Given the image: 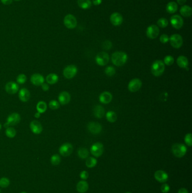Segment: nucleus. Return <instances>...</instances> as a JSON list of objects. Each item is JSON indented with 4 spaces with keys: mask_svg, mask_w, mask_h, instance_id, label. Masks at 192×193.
<instances>
[{
    "mask_svg": "<svg viewBox=\"0 0 192 193\" xmlns=\"http://www.w3.org/2000/svg\"><path fill=\"white\" fill-rule=\"evenodd\" d=\"M177 64L180 68H185L186 70H189L188 59L185 56H183V55L179 56L177 59Z\"/></svg>",
    "mask_w": 192,
    "mask_h": 193,
    "instance_id": "nucleus-22",
    "label": "nucleus"
},
{
    "mask_svg": "<svg viewBox=\"0 0 192 193\" xmlns=\"http://www.w3.org/2000/svg\"><path fill=\"white\" fill-rule=\"evenodd\" d=\"M31 96L29 91L26 88H23L19 92V98L20 99L24 102H26L29 101Z\"/></svg>",
    "mask_w": 192,
    "mask_h": 193,
    "instance_id": "nucleus-23",
    "label": "nucleus"
},
{
    "mask_svg": "<svg viewBox=\"0 0 192 193\" xmlns=\"http://www.w3.org/2000/svg\"><path fill=\"white\" fill-rule=\"evenodd\" d=\"M171 24L175 29H180L184 24V20L179 15H174L171 18Z\"/></svg>",
    "mask_w": 192,
    "mask_h": 193,
    "instance_id": "nucleus-12",
    "label": "nucleus"
},
{
    "mask_svg": "<svg viewBox=\"0 0 192 193\" xmlns=\"http://www.w3.org/2000/svg\"><path fill=\"white\" fill-rule=\"evenodd\" d=\"M73 148L69 143H65L59 148V153L63 156H68L72 153Z\"/></svg>",
    "mask_w": 192,
    "mask_h": 193,
    "instance_id": "nucleus-13",
    "label": "nucleus"
},
{
    "mask_svg": "<svg viewBox=\"0 0 192 193\" xmlns=\"http://www.w3.org/2000/svg\"><path fill=\"white\" fill-rule=\"evenodd\" d=\"M178 193H189L188 191L186 189V188H181L179 189Z\"/></svg>",
    "mask_w": 192,
    "mask_h": 193,
    "instance_id": "nucleus-50",
    "label": "nucleus"
},
{
    "mask_svg": "<svg viewBox=\"0 0 192 193\" xmlns=\"http://www.w3.org/2000/svg\"><path fill=\"white\" fill-rule=\"evenodd\" d=\"M165 70V65L160 60L154 61L151 67V71L155 76H160L163 74Z\"/></svg>",
    "mask_w": 192,
    "mask_h": 193,
    "instance_id": "nucleus-2",
    "label": "nucleus"
},
{
    "mask_svg": "<svg viewBox=\"0 0 192 193\" xmlns=\"http://www.w3.org/2000/svg\"><path fill=\"white\" fill-rule=\"evenodd\" d=\"M89 189V184L85 181H80L77 185V191L80 193H86Z\"/></svg>",
    "mask_w": 192,
    "mask_h": 193,
    "instance_id": "nucleus-24",
    "label": "nucleus"
},
{
    "mask_svg": "<svg viewBox=\"0 0 192 193\" xmlns=\"http://www.w3.org/2000/svg\"><path fill=\"white\" fill-rule=\"evenodd\" d=\"M87 127L90 132L94 135L99 134L102 130V125L98 122H90Z\"/></svg>",
    "mask_w": 192,
    "mask_h": 193,
    "instance_id": "nucleus-15",
    "label": "nucleus"
},
{
    "mask_svg": "<svg viewBox=\"0 0 192 193\" xmlns=\"http://www.w3.org/2000/svg\"><path fill=\"white\" fill-rule=\"evenodd\" d=\"M142 86V82L139 78H135L131 80L128 83V89L131 92L135 93L138 91L141 88Z\"/></svg>",
    "mask_w": 192,
    "mask_h": 193,
    "instance_id": "nucleus-10",
    "label": "nucleus"
},
{
    "mask_svg": "<svg viewBox=\"0 0 192 193\" xmlns=\"http://www.w3.org/2000/svg\"><path fill=\"white\" fill-rule=\"evenodd\" d=\"M170 44L173 48L175 49H179L181 47L183 44V40L179 34H173L169 39Z\"/></svg>",
    "mask_w": 192,
    "mask_h": 193,
    "instance_id": "nucleus-6",
    "label": "nucleus"
},
{
    "mask_svg": "<svg viewBox=\"0 0 192 193\" xmlns=\"http://www.w3.org/2000/svg\"><path fill=\"white\" fill-rule=\"evenodd\" d=\"M36 109L40 114L44 113L47 109V104L44 101H39L37 104Z\"/></svg>",
    "mask_w": 192,
    "mask_h": 193,
    "instance_id": "nucleus-32",
    "label": "nucleus"
},
{
    "mask_svg": "<svg viewBox=\"0 0 192 193\" xmlns=\"http://www.w3.org/2000/svg\"><path fill=\"white\" fill-rule=\"evenodd\" d=\"M102 47L105 50H109L112 47V43L109 40L105 41L102 44Z\"/></svg>",
    "mask_w": 192,
    "mask_h": 193,
    "instance_id": "nucleus-44",
    "label": "nucleus"
},
{
    "mask_svg": "<svg viewBox=\"0 0 192 193\" xmlns=\"http://www.w3.org/2000/svg\"><path fill=\"white\" fill-rule=\"evenodd\" d=\"M26 193V192H22V193Z\"/></svg>",
    "mask_w": 192,
    "mask_h": 193,
    "instance_id": "nucleus-54",
    "label": "nucleus"
},
{
    "mask_svg": "<svg viewBox=\"0 0 192 193\" xmlns=\"http://www.w3.org/2000/svg\"><path fill=\"white\" fill-rule=\"evenodd\" d=\"M15 1H20V0H15Z\"/></svg>",
    "mask_w": 192,
    "mask_h": 193,
    "instance_id": "nucleus-56",
    "label": "nucleus"
},
{
    "mask_svg": "<svg viewBox=\"0 0 192 193\" xmlns=\"http://www.w3.org/2000/svg\"><path fill=\"white\" fill-rule=\"evenodd\" d=\"M128 55L123 52H116L112 55V62L117 67H121L125 64L128 60Z\"/></svg>",
    "mask_w": 192,
    "mask_h": 193,
    "instance_id": "nucleus-1",
    "label": "nucleus"
},
{
    "mask_svg": "<svg viewBox=\"0 0 192 193\" xmlns=\"http://www.w3.org/2000/svg\"><path fill=\"white\" fill-rule=\"evenodd\" d=\"M112 100V95L109 91H104L99 96V101L104 104L110 103Z\"/></svg>",
    "mask_w": 192,
    "mask_h": 193,
    "instance_id": "nucleus-21",
    "label": "nucleus"
},
{
    "mask_svg": "<svg viewBox=\"0 0 192 193\" xmlns=\"http://www.w3.org/2000/svg\"><path fill=\"white\" fill-rule=\"evenodd\" d=\"M96 62L97 64L100 66H104L109 62V55L105 52H100L96 55Z\"/></svg>",
    "mask_w": 192,
    "mask_h": 193,
    "instance_id": "nucleus-7",
    "label": "nucleus"
},
{
    "mask_svg": "<svg viewBox=\"0 0 192 193\" xmlns=\"http://www.w3.org/2000/svg\"><path fill=\"white\" fill-rule=\"evenodd\" d=\"M20 121V116L18 113H13L8 116L7 122L4 124V127L8 128L9 126H14L18 124Z\"/></svg>",
    "mask_w": 192,
    "mask_h": 193,
    "instance_id": "nucleus-5",
    "label": "nucleus"
},
{
    "mask_svg": "<svg viewBox=\"0 0 192 193\" xmlns=\"http://www.w3.org/2000/svg\"><path fill=\"white\" fill-rule=\"evenodd\" d=\"M1 124H0V130H1Z\"/></svg>",
    "mask_w": 192,
    "mask_h": 193,
    "instance_id": "nucleus-53",
    "label": "nucleus"
},
{
    "mask_svg": "<svg viewBox=\"0 0 192 193\" xmlns=\"http://www.w3.org/2000/svg\"><path fill=\"white\" fill-rule=\"evenodd\" d=\"M5 133L9 138H14L16 134V132L15 129L12 127H8L6 130Z\"/></svg>",
    "mask_w": 192,
    "mask_h": 193,
    "instance_id": "nucleus-35",
    "label": "nucleus"
},
{
    "mask_svg": "<svg viewBox=\"0 0 192 193\" xmlns=\"http://www.w3.org/2000/svg\"><path fill=\"white\" fill-rule=\"evenodd\" d=\"M106 118L107 120L110 122H115L117 120V116L115 112L110 111H108L106 114Z\"/></svg>",
    "mask_w": 192,
    "mask_h": 193,
    "instance_id": "nucleus-31",
    "label": "nucleus"
},
{
    "mask_svg": "<svg viewBox=\"0 0 192 193\" xmlns=\"http://www.w3.org/2000/svg\"><path fill=\"white\" fill-rule=\"evenodd\" d=\"M78 155L81 159H86L88 158L89 155V152L88 150L86 148H80L78 150Z\"/></svg>",
    "mask_w": 192,
    "mask_h": 193,
    "instance_id": "nucleus-30",
    "label": "nucleus"
},
{
    "mask_svg": "<svg viewBox=\"0 0 192 193\" xmlns=\"http://www.w3.org/2000/svg\"><path fill=\"white\" fill-rule=\"evenodd\" d=\"M5 90L9 94H15L19 90V85L15 82L10 81L6 84Z\"/></svg>",
    "mask_w": 192,
    "mask_h": 193,
    "instance_id": "nucleus-16",
    "label": "nucleus"
},
{
    "mask_svg": "<svg viewBox=\"0 0 192 193\" xmlns=\"http://www.w3.org/2000/svg\"><path fill=\"white\" fill-rule=\"evenodd\" d=\"M184 141L186 142V144L188 146H192V134L191 133H188L186 135L184 138Z\"/></svg>",
    "mask_w": 192,
    "mask_h": 193,
    "instance_id": "nucleus-42",
    "label": "nucleus"
},
{
    "mask_svg": "<svg viewBox=\"0 0 192 193\" xmlns=\"http://www.w3.org/2000/svg\"><path fill=\"white\" fill-rule=\"evenodd\" d=\"M169 39H170V37H168V36L167 35L163 34L160 36V42H162V44H166L167 42H168L169 41Z\"/></svg>",
    "mask_w": 192,
    "mask_h": 193,
    "instance_id": "nucleus-43",
    "label": "nucleus"
},
{
    "mask_svg": "<svg viewBox=\"0 0 192 193\" xmlns=\"http://www.w3.org/2000/svg\"><path fill=\"white\" fill-rule=\"evenodd\" d=\"M58 99L60 104L63 105L67 104L71 101V95L67 91H62L59 94Z\"/></svg>",
    "mask_w": 192,
    "mask_h": 193,
    "instance_id": "nucleus-20",
    "label": "nucleus"
},
{
    "mask_svg": "<svg viewBox=\"0 0 192 193\" xmlns=\"http://www.w3.org/2000/svg\"><path fill=\"white\" fill-rule=\"evenodd\" d=\"M146 33L149 39H155L159 35L160 29L156 25H150L148 27Z\"/></svg>",
    "mask_w": 192,
    "mask_h": 193,
    "instance_id": "nucleus-11",
    "label": "nucleus"
},
{
    "mask_svg": "<svg viewBox=\"0 0 192 193\" xmlns=\"http://www.w3.org/2000/svg\"><path fill=\"white\" fill-rule=\"evenodd\" d=\"M49 107L52 109H57L59 108L60 105L58 101L55 100H52L49 104Z\"/></svg>",
    "mask_w": 192,
    "mask_h": 193,
    "instance_id": "nucleus-40",
    "label": "nucleus"
},
{
    "mask_svg": "<svg viewBox=\"0 0 192 193\" xmlns=\"http://www.w3.org/2000/svg\"><path fill=\"white\" fill-rule=\"evenodd\" d=\"M78 5L82 9H88L91 6L92 2L91 0H78Z\"/></svg>",
    "mask_w": 192,
    "mask_h": 193,
    "instance_id": "nucleus-28",
    "label": "nucleus"
},
{
    "mask_svg": "<svg viewBox=\"0 0 192 193\" xmlns=\"http://www.w3.org/2000/svg\"><path fill=\"white\" fill-rule=\"evenodd\" d=\"M180 13L184 17H190L192 14V9L191 7L188 5H184L180 10Z\"/></svg>",
    "mask_w": 192,
    "mask_h": 193,
    "instance_id": "nucleus-25",
    "label": "nucleus"
},
{
    "mask_svg": "<svg viewBox=\"0 0 192 193\" xmlns=\"http://www.w3.org/2000/svg\"><path fill=\"white\" fill-rule=\"evenodd\" d=\"M10 185V180L6 177H3L0 179V187H6Z\"/></svg>",
    "mask_w": 192,
    "mask_h": 193,
    "instance_id": "nucleus-39",
    "label": "nucleus"
},
{
    "mask_svg": "<svg viewBox=\"0 0 192 193\" xmlns=\"http://www.w3.org/2000/svg\"><path fill=\"white\" fill-rule=\"evenodd\" d=\"M105 73L107 75L109 76H113L115 73V68L112 66L107 67L105 70Z\"/></svg>",
    "mask_w": 192,
    "mask_h": 193,
    "instance_id": "nucleus-37",
    "label": "nucleus"
},
{
    "mask_svg": "<svg viewBox=\"0 0 192 193\" xmlns=\"http://www.w3.org/2000/svg\"><path fill=\"white\" fill-rule=\"evenodd\" d=\"M1 1L4 5H10L13 2V0H1Z\"/></svg>",
    "mask_w": 192,
    "mask_h": 193,
    "instance_id": "nucleus-47",
    "label": "nucleus"
},
{
    "mask_svg": "<svg viewBox=\"0 0 192 193\" xmlns=\"http://www.w3.org/2000/svg\"><path fill=\"white\" fill-rule=\"evenodd\" d=\"M154 178L160 182H165L168 178V174L162 170L157 171L154 174Z\"/></svg>",
    "mask_w": 192,
    "mask_h": 193,
    "instance_id": "nucleus-18",
    "label": "nucleus"
},
{
    "mask_svg": "<svg viewBox=\"0 0 192 193\" xmlns=\"http://www.w3.org/2000/svg\"><path fill=\"white\" fill-rule=\"evenodd\" d=\"M77 67L75 65H69L66 67L63 70L64 77L68 79H71L75 77L77 73Z\"/></svg>",
    "mask_w": 192,
    "mask_h": 193,
    "instance_id": "nucleus-8",
    "label": "nucleus"
},
{
    "mask_svg": "<svg viewBox=\"0 0 192 193\" xmlns=\"http://www.w3.org/2000/svg\"><path fill=\"white\" fill-rule=\"evenodd\" d=\"M40 115H40V113L38 112L37 113H36V114H35V115H34V116H35L36 117H37V118H39V117H40Z\"/></svg>",
    "mask_w": 192,
    "mask_h": 193,
    "instance_id": "nucleus-52",
    "label": "nucleus"
},
{
    "mask_svg": "<svg viewBox=\"0 0 192 193\" xmlns=\"http://www.w3.org/2000/svg\"><path fill=\"white\" fill-rule=\"evenodd\" d=\"M177 2L179 5H183L186 2V0H177Z\"/></svg>",
    "mask_w": 192,
    "mask_h": 193,
    "instance_id": "nucleus-51",
    "label": "nucleus"
},
{
    "mask_svg": "<svg viewBox=\"0 0 192 193\" xmlns=\"http://www.w3.org/2000/svg\"><path fill=\"white\" fill-rule=\"evenodd\" d=\"M170 187L166 184H163L160 187V190H161L162 192L163 193H168L170 191Z\"/></svg>",
    "mask_w": 192,
    "mask_h": 193,
    "instance_id": "nucleus-45",
    "label": "nucleus"
},
{
    "mask_svg": "<svg viewBox=\"0 0 192 193\" xmlns=\"http://www.w3.org/2000/svg\"><path fill=\"white\" fill-rule=\"evenodd\" d=\"M30 128L34 134L39 135L42 132V126L40 122L37 120H33L30 124Z\"/></svg>",
    "mask_w": 192,
    "mask_h": 193,
    "instance_id": "nucleus-17",
    "label": "nucleus"
},
{
    "mask_svg": "<svg viewBox=\"0 0 192 193\" xmlns=\"http://www.w3.org/2000/svg\"><path fill=\"white\" fill-rule=\"evenodd\" d=\"M60 161H61L60 157L58 154H55L52 155L51 156V159H50L51 164L52 165H54V166H57L58 164H59L60 163Z\"/></svg>",
    "mask_w": 192,
    "mask_h": 193,
    "instance_id": "nucleus-34",
    "label": "nucleus"
},
{
    "mask_svg": "<svg viewBox=\"0 0 192 193\" xmlns=\"http://www.w3.org/2000/svg\"><path fill=\"white\" fill-rule=\"evenodd\" d=\"M16 81L19 84H24L27 81V77L24 74H20L16 78Z\"/></svg>",
    "mask_w": 192,
    "mask_h": 193,
    "instance_id": "nucleus-41",
    "label": "nucleus"
},
{
    "mask_svg": "<svg viewBox=\"0 0 192 193\" xmlns=\"http://www.w3.org/2000/svg\"><path fill=\"white\" fill-rule=\"evenodd\" d=\"M46 80L47 83L52 85L56 84L58 82L59 77L55 73H50L47 76Z\"/></svg>",
    "mask_w": 192,
    "mask_h": 193,
    "instance_id": "nucleus-29",
    "label": "nucleus"
},
{
    "mask_svg": "<svg viewBox=\"0 0 192 193\" xmlns=\"http://www.w3.org/2000/svg\"><path fill=\"white\" fill-rule=\"evenodd\" d=\"M157 24L160 28H166L168 25V21L165 18H161L157 21Z\"/></svg>",
    "mask_w": 192,
    "mask_h": 193,
    "instance_id": "nucleus-36",
    "label": "nucleus"
},
{
    "mask_svg": "<svg viewBox=\"0 0 192 193\" xmlns=\"http://www.w3.org/2000/svg\"><path fill=\"white\" fill-rule=\"evenodd\" d=\"M91 154L95 157L100 156L104 151V146L102 143L96 142L93 144L90 148Z\"/></svg>",
    "mask_w": 192,
    "mask_h": 193,
    "instance_id": "nucleus-9",
    "label": "nucleus"
},
{
    "mask_svg": "<svg viewBox=\"0 0 192 193\" xmlns=\"http://www.w3.org/2000/svg\"><path fill=\"white\" fill-rule=\"evenodd\" d=\"M163 63L167 66H171L174 63V58L171 55H167L164 58Z\"/></svg>",
    "mask_w": 192,
    "mask_h": 193,
    "instance_id": "nucleus-38",
    "label": "nucleus"
},
{
    "mask_svg": "<svg viewBox=\"0 0 192 193\" xmlns=\"http://www.w3.org/2000/svg\"><path fill=\"white\" fill-rule=\"evenodd\" d=\"M130 193V192H127V193Z\"/></svg>",
    "mask_w": 192,
    "mask_h": 193,
    "instance_id": "nucleus-55",
    "label": "nucleus"
},
{
    "mask_svg": "<svg viewBox=\"0 0 192 193\" xmlns=\"http://www.w3.org/2000/svg\"><path fill=\"white\" fill-rule=\"evenodd\" d=\"M178 9V4L175 2H170L167 4L166 6L167 12L170 14L175 13Z\"/></svg>",
    "mask_w": 192,
    "mask_h": 193,
    "instance_id": "nucleus-27",
    "label": "nucleus"
},
{
    "mask_svg": "<svg viewBox=\"0 0 192 193\" xmlns=\"http://www.w3.org/2000/svg\"><path fill=\"white\" fill-rule=\"evenodd\" d=\"M0 192H1V191H0Z\"/></svg>",
    "mask_w": 192,
    "mask_h": 193,
    "instance_id": "nucleus-57",
    "label": "nucleus"
},
{
    "mask_svg": "<svg viewBox=\"0 0 192 193\" xmlns=\"http://www.w3.org/2000/svg\"><path fill=\"white\" fill-rule=\"evenodd\" d=\"M92 2L94 5L97 6L101 4V3L102 2V0H92Z\"/></svg>",
    "mask_w": 192,
    "mask_h": 193,
    "instance_id": "nucleus-49",
    "label": "nucleus"
},
{
    "mask_svg": "<svg viewBox=\"0 0 192 193\" xmlns=\"http://www.w3.org/2000/svg\"><path fill=\"white\" fill-rule=\"evenodd\" d=\"M64 24L67 28L73 29L77 26V19L74 15L72 14H68L64 18Z\"/></svg>",
    "mask_w": 192,
    "mask_h": 193,
    "instance_id": "nucleus-4",
    "label": "nucleus"
},
{
    "mask_svg": "<svg viewBox=\"0 0 192 193\" xmlns=\"http://www.w3.org/2000/svg\"><path fill=\"white\" fill-rule=\"evenodd\" d=\"M97 164V160L93 157H90L87 159L86 161V165L88 168L94 167Z\"/></svg>",
    "mask_w": 192,
    "mask_h": 193,
    "instance_id": "nucleus-33",
    "label": "nucleus"
},
{
    "mask_svg": "<svg viewBox=\"0 0 192 193\" xmlns=\"http://www.w3.org/2000/svg\"><path fill=\"white\" fill-rule=\"evenodd\" d=\"M41 86H42V89L44 91H47L49 89V86L47 84L44 83L41 85Z\"/></svg>",
    "mask_w": 192,
    "mask_h": 193,
    "instance_id": "nucleus-48",
    "label": "nucleus"
},
{
    "mask_svg": "<svg viewBox=\"0 0 192 193\" xmlns=\"http://www.w3.org/2000/svg\"><path fill=\"white\" fill-rule=\"evenodd\" d=\"M187 151L186 147L181 143H175L172 146V152L175 156L177 158H182L185 155Z\"/></svg>",
    "mask_w": 192,
    "mask_h": 193,
    "instance_id": "nucleus-3",
    "label": "nucleus"
},
{
    "mask_svg": "<svg viewBox=\"0 0 192 193\" xmlns=\"http://www.w3.org/2000/svg\"><path fill=\"white\" fill-rule=\"evenodd\" d=\"M80 177L81 178V179L84 180L87 179L89 177V173L87 171H83L80 174Z\"/></svg>",
    "mask_w": 192,
    "mask_h": 193,
    "instance_id": "nucleus-46",
    "label": "nucleus"
},
{
    "mask_svg": "<svg viewBox=\"0 0 192 193\" xmlns=\"http://www.w3.org/2000/svg\"><path fill=\"white\" fill-rule=\"evenodd\" d=\"M94 114L97 118H102L105 115V109L100 105L96 106L94 109Z\"/></svg>",
    "mask_w": 192,
    "mask_h": 193,
    "instance_id": "nucleus-26",
    "label": "nucleus"
},
{
    "mask_svg": "<svg viewBox=\"0 0 192 193\" xmlns=\"http://www.w3.org/2000/svg\"><path fill=\"white\" fill-rule=\"evenodd\" d=\"M110 21L113 26H120L123 22V17L120 13L115 12L111 14Z\"/></svg>",
    "mask_w": 192,
    "mask_h": 193,
    "instance_id": "nucleus-14",
    "label": "nucleus"
},
{
    "mask_svg": "<svg viewBox=\"0 0 192 193\" xmlns=\"http://www.w3.org/2000/svg\"><path fill=\"white\" fill-rule=\"evenodd\" d=\"M31 81L33 85L39 86L44 83L45 78L39 73H34L31 77Z\"/></svg>",
    "mask_w": 192,
    "mask_h": 193,
    "instance_id": "nucleus-19",
    "label": "nucleus"
}]
</instances>
